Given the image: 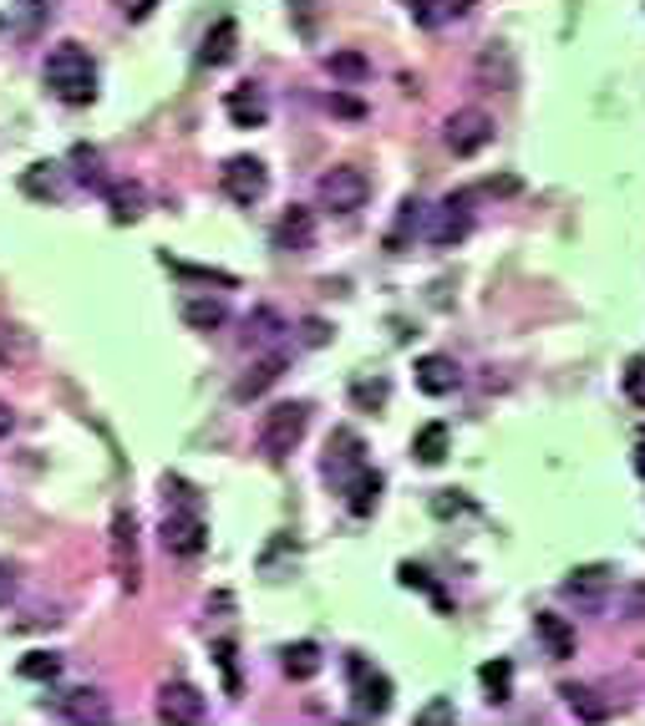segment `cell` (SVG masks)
I'll return each instance as SVG.
<instances>
[{
  "instance_id": "1",
  "label": "cell",
  "mask_w": 645,
  "mask_h": 726,
  "mask_svg": "<svg viewBox=\"0 0 645 726\" xmlns=\"http://www.w3.org/2000/svg\"><path fill=\"white\" fill-rule=\"evenodd\" d=\"M47 87L51 97H61L67 108H87L97 97V61L87 47H77V41H61L57 51L47 57Z\"/></svg>"
},
{
  "instance_id": "2",
  "label": "cell",
  "mask_w": 645,
  "mask_h": 726,
  "mask_svg": "<svg viewBox=\"0 0 645 726\" xmlns=\"http://www.w3.org/2000/svg\"><path fill=\"white\" fill-rule=\"evenodd\" d=\"M305 427H311V406L305 402H280V406H270L260 417V453L264 457H290L305 442Z\"/></svg>"
},
{
  "instance_id": "3",
  "label": "cell",
  "mask_w": 645,
  "mask_h": 726,
  "mask_svg": "<svg viewBox=\"0 0 645 726\" xmlns=\"http://www.w3.org/2000/svg\"><path fill=\"white\" fill-rule=\"evenodd\" d=\"M315 199H321V209H331V214H356L361 203L371 199V179L356 163H335L331 173H321Z\"/></svg>"
},
{
  "instance_id": "4",
  "label": "cell",
  "mask_w": 645,
  "mask_h": 726,
  "mask_svg": "<svg viewBox=\"0 0 645 726\" xmlns=\"http://www.w3.org/2000/svg\"><path fill=\"white\" fill-rule=\"evenodd\" d=\"M163 548L173 559H199L209 548V524H203L199 503H179L163 513Z\"/></svg>"
},
{
  "instance_id": "5",
  "label": "cell",
  "mask_w": 645,
  "mask_h": 726,
  "mask_svg": "<svg viewBox=\"0 0 645 726\" xmlns=\"http://www.w3.org/2000/svg\"><path fill=\"white\" fill-rule=\"evenodd\" d=\"M493 132H498L493 112H483V108H457L453 118H447L443 143H447V153H453V158H478L483 148L493 143Z\"/></svg>"
},
{
  "instance_id": "6",
  "label": "cell",
  "mask_w": 645,
  "mask_h": 726,
  "mask_svg": "<svg viewBox=\"0 0 645 726\" xmlns=\"http://www.w3.org/2000/svg\"><path fill=\"white\" fill-rule=\"evenodd\" d=\"M219 183H224L229 203L250 209V203H260L264 193H270V168H264L260 158H250V153H234L224 168H219Z\"/></svg>"
},
{
  "instance_id": "7",
  "label": "cell",
  "mask_w": 645,
  "mask_h": 726,
  "mask_svg": "<svg viewBox=\"0 0 645 726\" xmlns=\"http://www.w3.org/2000/svg\"><path fill=\"white\" fill-rule=\"evenodd\" d=\"M467 234H473V199H467V193H453V199H443L432 209V219H427L432 250H453V244H463Z\"/></svg>"
},
{
  "instance_id": "8",
  "label": "cell",
  "mask_w": 645,
  "mask_h": 726,
  "mask_svg": "<svg viewBox=\"0 0 645 726\" xmlns=\"http://www.w3.org/2000/svg\"><path fill=\"white\" fill-rule=\"evenodd\" d=\"M346 676H351V696H356L361 716H386L392 712V680H386L376 666H366L361 655H351Z\"/></svg>"
},
{
  "instance_id": "9",
  "label": "cell",
  "mask_w": 645,
  "mask_h": 726,
  "mask_svg": "<svg viewBox=\"0 0 645 726\" xmlns=\"http://www.w3.org/2000/svg\"><path fill=\"white\" fill-rule=\"evenodd\" d=\"M112 569H118L122 589H138L143 584V559H138V518H132L128 508L112 518Z\"/></svg>"
},
{
  "instance_id": "10",
  "label": "cell",
  "mask_w": 645,
  "mask_h": 726,
  "mask_svg": "<svg viewBox=\"0 0 645 726\" xmlns=\"http://www.w3.org/2000/svg\"><path fill=\"white\" fill-rule=\"evenodd\" d=\"M209 716V696H203L193 680H168L158 690V722H203Z\"/></svg>"
},
{
  "instance_id": "11",
  "label": "cell",
  "mask_w": 645,
  "mask_h": 726,
  "mask_svg": "<svg viewBox=\"0 0 645 726\" xmlns=\"http://www.w3.org/2000/svg\"><path fill=\"white\" fill-rule=\"evenodd\" d=\"M609 589H615L609 564H585V569H570V579H564V599H574L580 609H605Z\"/></svg>"
},
{
  "instance_id": "12",
  "label": "cell",
  "mask_w": 645,
  "mask_h": 726,
  "mask_svg": "<svg viewBox=\"0 0 645 726\" xmlns=\"http://www.w3.org/2000/svg\"><path fill=\"white\" fill-rule=\"evenodd\" d=\"M366 447H361V437L351 427H335L331 432V442H325V477H331V483H341V488H346L351 477L361 473V467H366Z\"/></svg>"
},
{
  "instance_id": "13",
  "label": "cell",
  "mask_w": 645,
  "mask_h": 726,
  "mask_svg": "<svg viewBox=\"0 0 645 726\" xmlns=\"http://www.w3.org/2000/svg\"><path fill=\"white\" fill-rule=\"evenodd\" d=\"M473 77L478 87H498V92H514L518 87V61L508 47H483L478 61H473Z\"/></svg>"
},
{
  "instance_id": "14",
  "label": "cell",
  "mask_w": 645,
  "mask_h": 726,
  "mask_svg": "<svg viewBox=\"0 0 645 726\" xmlns=\"http://www.w3.org/2000/svg\"><path fill=\"white\" fill-rule=\"evenodd\" d=\"M275 250H285V254L315 250V214H311V209L290 203L285 214H280V224H275Z\"/></svg>"
},
{
  "instance_id": "15",
  "label": "cell",
  "mask_w": 645,
  "mask_h": 726,
  "mask_svg": "<svg viewBox=\"0 0 645 726\" xmlns=\"http://www.w3.org/2000/svg\"><path fill=\"white\" fill-rule=\"evenodd\" d=\"M224 112L234 128H264V118H270V97H264V87L244 82L234 87V92L224 97Z\"/></svg>"
},
{
  "instance_id": "16",
  "label": "cell",
  "mask_w": 645,
  "mask_h": 726,
  "mask_svg": "<svg viewBox=\"0 0 645 726\" xmlns=\"http://www.w3.org/2000/svg\"><path fill=\"white\" fill-rule=\"evenodd\" d=\"M457 382H463V371H457V361L443 356V351H432V356L417 361V386L427 396H453Z\"/></svg>"
},
{
  "instance_id": "17",
  "label": "cell",
  "mask_w": 645,
  "mask_h": 726,
  "mask_svg": "<svg viewBox=\"0 0 645 726\" xmlns=\"http://www.w3.org/2000/svg\"><path fill=\"white\" fill-rule=\"evenodd\" d=\"M57 712L67 716V722H112V702L92 686H77V690H67V696H57Z\"/></svg>"
},
{
  "instance_id": "18",
  "label": "cell",
  "mask_w": 645,
  "mask_h": 726,
  "mask_svg": "<svg viewBox=\"0 0 645 726\" xmlns=\"http://www.w3.org/2000/svg\"><path fill=\"white\" fill-rule=\"evenodd\" d=\"M534 635L544 641L550 661H570V655H574V625L564 615H554V609H538V615H534Z\"/></svg>"
},
{
  "instance_id": "19",
  "label": "cell",
  "mask_w": 645,
  "mask_h": 726,
  "mask_svg": "<svg viewBox=\"0 0 645 726\" xmlns=\"http://www.w3.org/2000/svg\"><path fill=\"white\" fill-rule=\"evenodd\" d=\"M321 666H325V655H321V645L315 641H295V645L280 651V670H285L290 680H315L321 676Z\"/></svg>"
},
{
  "instance_id": "20",
  "label": "cell",
  "mask_w": 645,
  "mask_h": 726,
  "mask_svg": "<svg viewBox=\"0 0 645 726\" xmlns=\"http://www.w3.org/2000/svg\"><path fill=\"white\" fill-rule=\"evenodd\" d=\"M280 371H285V351H270V356H260V361L250 366V376L234 386V396H240V402H250V396L270 392V386L280 382Z\"/></svg>"
},
{
  "instance_id": "21",
  "label": "cell",
  "mask_w": 645,
  "mask_h": 726,
  "mask_svg": "<svg viewBox=\"0 0 645 726\" xmlns=\"http://www.w3.org/2000/svg\"><path fill=\"white\" fill-rule=\"evenodd\" d=\"M346 508L356 513V518H371V513H376V503H382V473H371V467H361L356 477H351L346 483Z\"/></svg>"
},
{
  "instance_id": "22",
  "label": "cell",
  "mask_w": 645,
  "mask_h": 726,
  "mask_svg": "<svg viewBox=\"0 0 645 726\" xmlns=\"http://www.w3.org/2000/svg\"><path fill=\"white\" fill-rule=\"evenodd\" d=\"M412 453H417V463L437 467L453 453V432H447L443 422H427V427H417V437H412Z\"/></svg>"
},
{
  "instance_id": "23",
  "label": "cell",
  "mask_w": 645,
  "mask_h": 726,
  "mask_svg": "<svg viewBox=\"0 0 645 726\" xmlns=\"http://www.w3.org/2000/svg\"><path fill=\"white\" fill-rule=\"evenodd\" d=\"M234 41H240V26L224 16V21H214V31L203 37L199 61H203V67H224V61H234Z\"/></svg>"
},
{
  "instance_id": "24",
  "label": "cell",
  "mask_w": 645,
  "mask_h": 726,
  "mask_svg": "<svg viewBox=\"0 0 645 726\" xmlns=\"http://www.w3.org/2000/svg\"><path fill=\"white\" fill-rule=\"evenodd\" d=\"M31 356H37L31 331H21V325H11V321H0V366L16 371V366H26Z\"/></svg>"
},
{
  "instance_id": "25",
  "label": "cell",
  "mask_w": 645,
  "mask_h": 726,
  "mask_svg": "<svg viewBox=\"0 0 645 726\" xmlns=\"http://www.w3.org/2000/svg\"><path fill=\"white\" fill-rule=\"evenodd\" d=\"M406 11H412V21H417V26L437 31L443 21H453V16L467 11V0H406Z\"/></svg>"
},
{
  "instance_id": "26",
  "label": "cell",
  "mask_w": 645,
  "mask_h": 726,
  "mask_svg": "<svg viewBox=\"0 0 645 726\" xmlns=\"http://www.w3.org/2000/svg\"><path fill=\"white\" fill-rule=\"evenodd\" d=\"M325 72H331L335 82L356 87V82H366L371 77V61L361 57V51H331V57H325Z\"/></svg>"
},
{
  "instance_id": "27",
  "label": "cell",
  "mask_w": 645,
  "mask_h": 726,
  "mask_svg": "<svg viewBox=\"0 0 645 726\" xmlns=\"http://www.w3.org/2000/svg\"><path fill=\"white\" fill-rule=\"evenodd\" d=\"M183 321H189L193 331H219V325L229 321V305L224 300H189V305H183Z\"/></svg>"
},
{
  "instance_id": "28",
  "label": "cell",
  "mask_w": 645,
  "mask_h": 726,
  "mask_svg": "<svg viewBox=\"0 0 645 726\" xmlns=\"http://www.w3.org/2000/svg\"><path fill=\"white\" fill-rule=\"evenodd\" d=\"M285 321H280L275 310H254L250 321H244V345H275Z\"/></svg>"
},
{
  "instance_id": "29",
  "label": "cell",
  "mask_w": 645,
  "mask_h": 726,
  "mask_svg": "<svg viewBox=\"0 0 645 726\" xmlns=\"http://www.w3.org/2000/svg\"><path fill=\"white\" fill-rule=\"evenodd\" d=\"M21 189L31 193V199H61V173L57 163H37L31 173L21 179Z\"/></svg>"
},
{
  "instance_id": "30",
  "label": "cell",
  "mask_w": 645,
  "mask_h": 726,
  "mask_svg": "<svg viewBox=\"0 0 645 726\" xmlns=\"http://www.w3.org/2000/svg\"><path fill=\"white\" fill-rule=\"evenodd\" d=\"M560 696H564V706H570V712H580L585 722H605V716H609V706L595 702V690H589V686H564Z\"/></svg>"
},
{
  "instance_id": "31",
  "label": "cell",
  "mask_w": 645,
  "mask_h": 726,
  "mask_svg": "<svg viewBox=\"0 0 645 726\" xmlns=\"http://www.w3.org/2000/svg\"><path fill=\"white\" fill-rule=\"evenodd\" d=\"M478 676H483V686H488V702H508V696H514V666H508V661H488Z\"/></svg>"
},
{
  "instance_id": "32",
  "label": "cell",
  "mask_w": 645,
  "mask_h": 726,
  "mask_svg": "<svg viewBox=\"0 0 645 726\" xmlns=\"http://www.w3.org/2000/svg\"><path fill=\"white\" fill-rule=\"evenodd\" d=\"M21 676L26 680H57L61 676V655H51V651L26 655V661H21Z\"/></svg>"
},
{
  "instance_id": "33",
  "label": "cell",
  "mask_w": 645,
  "mask_h": 726,
  "mask_svg": "<svg viewBox=\"0 0 645 726\" xmlns=\"http://www.w3.org/2000/svg\"><path fill=\"white\" fill-rule=\"evenodd\" d=\"M386 396H392V386H386L382 376H376V382H356V386H351V402H356V406H371V412H376Z\"/></svg>"
},
{
  "instance_id": "34",
  "label": "cell",
  "mask_w": 645,
  "mask_h": 726,
  "mask_svg": "<svg viewBox=\"0 0 645 726\" xmlns=\"http://www.w3.org/2000/svg\"><path fill=\"white\" fill-rule=\"evenodd\" d=\"M138 203H143V193L132 189V183H128V189H112V219H138V214H143Z\"/></svg>"
},
{
  "instance_id": "35",
  "label": "cell",
  "mask_w": 645,
  "mask_h": 726,
  "mask_svg": "<svg viewBox=\"0 0 645 726\" xmlns=\"http://www.w3.org/2000/svg\"><path fill=\"white\" fill-rule=\"evenodd\" d=\"M417 722H427V726H432V722H457V712H453V706H447V702H432L427 712L417 716Z\"/></svg>"
},
{
  "instance_id": "36",
  "label": "cell",
  "mask_w": 645,
  "mask_h": 726,
  "mask_svg": "<svg viewBox=\"0 0 645 726\" xmlns=\"http://www.w3.org/2000/svg\"><path fill=\"white\" fill-rule=\"evenodd\" d=\"M625 619H645V584H631V605H625Z\"/></svg>"
},
{
  "instance_id": "37",
  "label": "cell",
  "mask_w": 645,
  "mask_h": 726,
  "mask_svg": "<svg viewBox=\"0 0 645 726\" xmlns=\"http://www.w3.org/2000/svg\"><path fill=\"white\" fill-rule=\"evenodd\" d=\"M153 6H158V0H128L122 11H128V21H148V16H153Z\"/></svg>"
},
{
  "instance_id": "38",
  "label": "cell",
  "mask_w": 645,
  "mask_h": 726,
  "mask_svg": "<svg viewBox=\"0 0 645 726\" xmlns=\"http://www.w3.org/2000/svg\"><path fill=\"white\" fill-rule=\"evenodd\" d=\"M16 595V569L11 564H0V609H6V599Z\"/></svg>"
},
{
  "instance_id": "39",
  "label": "cell",
  "mask_w": 645,
  "mask_h": 726,
  "mask_svg": "<svg viewBox=\"0 0 645 726\" xmlns=\"http://www.w3.org/2000/svg\"><path fill=\"white\" fill-rule=\"evenodd\" d=\"M325 108H331V112H341V118H361V102H351V97H331Z\"/></svg>"
},
{
  "instance_id": "40",
  "label": "cell",
  "mask_w": 645,
  "mask_h": 726,
  "mask_svg": "<svg viewBox=\"0 0 645 726\" xmlns=\"http://www.w3.org/2000/svg\"><path fill=\"white\" fill-rule=\"evenodd\" d=\"M11 427H16V412H11V406H6V402H0V442L11 437Z\"/></svg>"
}]
</instances>
